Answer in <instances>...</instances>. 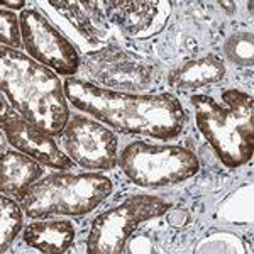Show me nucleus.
I'll return each mask as SVG.
<instances>
[{
  "label": "nucleus",
  "instance_id": "nucleus-7",
  "mask_svg": "<svg viewBox=\"0 0 254 254\" xmlns=\"http://www.w3.org/2000/svg\"><path fill=\"white\" fill-rule=\"evenodd\" d=\"M80 66L90 83L116 92H142L156 81V73L151 64L116 44L88 53Z\"/></svg>",
  "mask_w": 254,
  "mask_h": 254
},
{
  "label": "nucleus",
  "instance_id": "nucleus-14",
  "mask_svg": "<svg viewBox=\"0 0 254 254\" xmlns=\"http://www.w3.org/2000/svg\"><path fill=\"white\" fill-rule=\"evenodd\" d=\"M224 76V61L215 55H207L202 58L187 60L178 68H175L168 75V85L183 92H190L212 83H219Z\"/></svg>",
  "mask_w": 254,
  "mask_h": 254
},
{
  "label": "nucleus",
  "instance_id": "nucleus-17",
  "mask_svg": "<svg viewBox=\"0 0 254 254\" xmlns=\"http://www.w3.org/2000/svg\"><path fill=\"white\" fill-rule=\"evenodd\" d=\"M224 53L229 61L239 66H253L254 36L251 31H239L229 36L224 44Z\"/></svg>",
  "mask_w": 254,
  "mask_h": 254
},
{
  "label": "nucleus",
  "instance_id": "nucleus-6",
  "mask_svg": "<svg viewBox=\"0 0 254 254\" xmlns=\"http://www.w3.org/2000/svg\"><path fill=\"white\" fill-rule=\"evenodd\" d=\"M171 203L154 195H132L117 207L97 215L87 237L88 254H121L142 222L165 215Z\"/></svg>",
  "mask_w": 254,
  "mask_h": 254
},
{
  "label": "nucleus",
  "instance_id": "nucleus-13",
  "mask_svg": "<svg viewBox=\"0 0 254 254\" xmlns=\"http://www.w3.org/2000/svg\"><path fill=\"white\" fill-rule=\"evenodd\" d=\"M44 165L20 151L0 154V190L3 195L19 196L44 175Z\"/></svg>",
  "mask_w": 254,
  "mask_h": 254
},
{
  "label": "nucleus",
  "instance_id": "nucleus-19",
  "mask_svg": "<svg viewBox=\"0 0 254 254\" xmlns=\"http://www.w3.org/2000/svg\"><path fill=\"white\" fill-rule=\"evenodd\" d=\"M5 9H22L24 5H26V2L24 0H19V2H3L2 3Z\"/></svg>",
  "mask_w": 254,
  "mask_h": 254
},
{
  "label": "nucleus",
  "instance_id": "nucleus-5",
  "mask_svg": "<svg viewBox=\"0 0 254 254\" xmlns=\"http://www.w3.org/2000/svg\"><path fill=\"white\" fill-rule=\"evenodd\" d=\"M122 173L146 188L178 185L200 171L195 153L183 146L132 141L119 154Z\"/></svg>",
  "mask_w": 254,
  "mask_h": 254
},
{
  "label": "nucleus",
  "instance_id": "nucleus-18",
  "mask_svg": "<svg viewBox=\"0 0 254 254\" xmlns=\"http://www.w3.org/2000/svg\"><path fill=\"white\" fill-rule=\"evenodd\" d=\"M0 43H2V46L19 49V51L20 48H24L20 20L14 12L7 10L5 7L0 9Z\"/></svg>",
  "mask_w": 254,
  "mask_h": 254
},
{
  "label": "nucleus",
  "instance_id": "nucleus-2",
  "mask_svg": "<svg viewBox=\"0 0 254 254\" xmlns=\"http://www.w3.org/2000/svg\"><path fill=\"white\" fill-rule=\"evenodd\" d=\"M2 93L26 121L49 136L63 134L69 121L63 83L58 75L17 49L0 48Z\"/></svg>",
  "mask_w": 254,
  "mask_h": 254
},
{
  "label": "nucleus",
  "instance_id": "nucleus-9",
  "mask_svg": "<svg viewBox=\"0 0 254 254\" xmlns=\"http://www.w3.org/2000/svg\"><path fill=\"white\" fill-rule=\"evenodd\" d=\"M63 144L68 156L81 168L107 171L117 165V136L87 116L69 117L63 130Z\"/></svg>",
  "mask_w": 254,
  "mask_h": 254
},
{
  "label": "nucleus",
  "instance_id": "nucleus-12",
  "mask_svg": "<svg viewBox=\"0 0 254 254\" xmlns=\"http://www.w3.org/2000/svg\"><path fill=\"white\" fill-rule=\"evenodd\" d=\"M49 5H53L56 12L71 24L81 38H85L92 44H100L109 38V22L105 19L104 12L98 2H66V0H51Z\"/></svg>",
  "mask_w": 254,
  "mask_h": 254
},
{
  "label": "nucleus",
  "instance_id": "nucleus-3",
  "mask_svg": "<svg viewBox=\"0 0 254 254\" xmlns=\"http://www.w3.org/2000/svg\"><path fill=\"white\" fill-rule=\"evenodd\" d=\"M225 107L208 95H191L198 130L225 168H239L254 153V100L236 88L222 92Z\"/></svg>",
  "mask_w": 254,
  "mask_h": 254
},
{
  "label": "nucleus",
  "instance_id": "nucleus-8",
  "mask_svg": "<svg viewBox=\"0 0 254 254\" xmlns=\"http://www.w3.org/2000/svg\"><path fill=\"white\" fill-rule=\"evenodd\" d=\"M19 20L27 56L60 75L75 76L78 73L81 60L76 48L38 9H24Z\"/></svg>",
  "mask_w": 254,
  "mask_h": 254
},
{
  "label": "nucleus",
  "instance_id": "nucleus-1",
  "mask_svg": "<svg viewBox=\"0 0 254 254\" xmlns=\"http://www.w3.org/2000/svg\"><path fill=\"white\" fill-rule=\"evenodd\" d=\"M63 88L73 107L98 119L117 132L168 141L178 137L187 126L185 109L171 93L137 95L116 92L75 76H68Z\"/></svg>",
  "mask_w": 254,
  "mask_h": 254
},
{
  "label": "nucleus",
  "instance_id": "nucleus-11",
  "mask_svg": "<svg viewBox=\"0 0 254 254\" xmlns=\"http://www.w3.org/2000/svg\"><path fill=\"white\" fill-rule=\"evenodd\" d=\"M110 22L117 24L126 36L134 39H149L165 29L171 12V2L153 0H117L104 2Z\"/></svg>",
  "mask_w": 254,
  "mask_h": 254
},
{
  "label": "nucleus",
  "instance_id": "nucleus-4",
  "mask_svg": "<svg viewBox=\"0 0 254 254\" xmlns=\"http://www.w3.org/2000/svg\"><path fill=\"white\" fill-rule=\"evenodd\" d=\"M114 183L100 173H53L32 183L19 203L31 219L51 215H85L112 193Z\"/></svg>",
  "mask_w": 254,
  "mask_h": 254
},
{
  "label": "nucleus",
  "instance_id": "nucleus-15",
  "mask_svg": "<svg viewBox=\"0 0 254 254\" xmlns=\"http://www.w3.org/2000/svg\"><path fill=\"white\" fill-rule=\"evenodd\" d=\"M75 234V227L68 220H44L27 225L22 232V239L39 253L63 254L71 248Z\"/></svg>",
  "mask_w": 254,
  "mask_h": 254
},
{
  "label": "nucleus",
  "instance_id": "nucleus-10",
  "mask_svg": "<svg viewBox=\"0 0 254 254\" xmlns=\"http://www.w3.org/2000/svg\"><path fill=\"white\" fill-rule=\"evenodd\" d=\"M0 105H2V114H0L2 130L12 147L53 170L61 171L73 168L75 161L68 154L61 153L53 136L32 126L15 109H10L3 93L0 98Z\"/></svg>",
  "mask_w": 254,
  "mask_h": 254
},
{
  "label": "nucleus",
  "instance_id": "nucleus-16",
  "mask_svg": "<svg viewBox=\"0 0 254 254\" xmlns=\"http://www.w3.org/2000/svg\"><path fill=\"white\" fill-rule=\"evenodd\" d=\"M22 207L9 198V195H2L0 198V251L5 253L10 249L12 243L19 236L22 229Z\"/></svg>",
  "mask_w": 254,
  "mask_h": 254
}]
</instances>
